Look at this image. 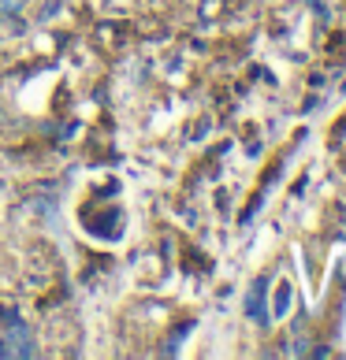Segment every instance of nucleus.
<instances>
[{"mask_svg": "<svg viewBox=\"0 0 346 360\" xmlns=\"http://www.w3.org/2000/svg\"><path fill=\"white\" fill-rule=\"evenodd\" d=\"M264 286H268V278H257V283H254V290L246 293V312L254 316L257 323H268V319H272V316H264L268 309H264V304H261V297H264Z\"/></svg>", "mask_w": 346, "mask_h": 360, "instance_id": "nucleus-1", "label": "nucleus"}, {"mask_svg": "<svg viewBox=\"0 0 346 360\" xmlns=\"http://www.w3.org/2000/svg\"><path fill=\"white\" fill-rule=\"evenodd\" d=\"M287 309H290V286L283 283V286H279V293H276V312L272 316H287Z\"/></svg>", "mask_w": 346, "mask_h": 360, "instance_id": "nucleus-2", "label": "nucleus"}, {"mask_svg": "<svg viewBox=\"0 0 346 360\" xmlns=\"http://www.w3.org/2000/svg\"><path fill=\"white\" fill-rule=\"evenodd\" d=\"M23 8H26V0H0V19H8V15H19Z\"/></svg>", "mask_w": 346, "mask_h": 360, "instance_id": "nucleus-3", "label": "nucleus"}, {"mask_svg": "<svg viewBox=\"0 0 346 360\" xmlns=\"http://www.w3.org/2000/svg\"><path fill=\"white\" fill-rule=\"evenodd\" d=\"M290 353L305 356V353H309V338H295V345H290Z\"/></svg>", "mask_w": 346, "mask_h": 360, "instance_id": "nucleus-4", "label": "nucleus"}, {"mask_svg": "<svg viewBox=\"0 0 346 360\" xmlns=\"http://www.w3.org/2000/svg\"><path fill=\"white\" fill-rule=\"evenodd\" d=\"M0 356H8V342L4 338H0Z\"/></svg>", "mask_w": 346, "mask_h": 360, "instance_id": "nucleus-5", "label": "nucleus"}]
</instances>
